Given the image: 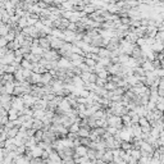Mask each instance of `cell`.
<instances>
[{
    "label": "cell",
    "instance_id": "obj_6",
    "mask_svg": "<svg viewBox=\"0 0 164 164\" xmlns=\"http://www.w3.org/2000/svg\"><path fill=\"white\" fill-rule=\"evenodd\" d=\"M0 101H1V104L4 103H8V101H12V97L9 94H4V95H0Z\"/></svg>",
    "mask_w": 164,
    "mask_h": 164
},
{
    "label": "cell",
    "instance_id": "obj_12",
    "mask_svg": "<svg viewBox=\"0 0 164 164\" xmlns=\"http://www.w3.org/2000/svg\"><path fill=\"white\" fill-rule=\"evenodd\" d=\"M4 94H7L5 86H4V85H0V95H4Z\"/></svg>",
    "mask_w": 164,
    "mask_h": 164
},
{
    "label": "cell",
    "instance_id": "obj_9",
    "mask_svg": "<svg viewBox=\"0 0 164 164\" xmlns=\"http://www.w3.org/2000/svg\"><path fill=\"white\" fill-rule=\"evenodd\" d=\"M7 44H8L7 38H5L4 36H0V47H5L7 46Z\"/></svg>",
    "mask_w": 164,
    "mask_h": 164
},
{
    "label": "cell",
    "instance_id": "obj_13",
    "mask_svg": "<svg viewBox=\"0 0 164 164\" xmlns=\"http://www.w3.org/2000/svg\"><path fill=\"white\" fill-rule=\"evenodd\" d=\"M43 115H44V113H43V112H40V110H37L36 114H35V117L38 118V117H43Z\"/></svg>",
    "mask_w": 164,
    "mask_h": 164
},
{
    "label": "cell",
    "instance_id": "obj_11",
    "mask_svg": "<svg viewBox=\"0 0 164 164\" xmlns=\"http://www.w3.org/2000/svg\"><path fill=\"white\" fill-rule=\"evenodd\" d=\"M77 154L85 156V155H86V149L85 148H78V149H77Z\"/></svg>",
    "mask_w": 164,
    "mask_h": 164
},
{
    "label": "cell",
    "instance_id": "obj_1",
    "mask_svg": "<svg viewBox=\"0 0 164 164\" xmlns=\"http://www.w3.org/2000/svg\"><path fill=\"white\" fill-rule=\"evenodd\" d=\"M12 108H14L18 112H22L23 110V100L21 97H13L12 99Z\"/></svg>",
    "mask_w": 164,
    "mask_h": 164
},
{
    "label": "cell",
    "instance_id": "obj_8",
    "mask_svg": "<svg viewBox=\"0 0 164 164\" xmlns=\"http://www.w3.org/2000/svg\"><path fill=\"white\" fill-rule=\"evenodd\" d=\"M21 67H22L23 69H31V68H32V64L30 63L28 60H22V62H21Z\"/></svg>",
    "mask_w": 164,
    "mask_h": 164
},
{
    "label": "cell",
    "instance_id": "obj_2",
    "mask_svg": "<svg viewBox=\"0 0 164 164\" xmlns=\"http://www.w3.org/2000/svg\"><path fill=\"white\" fill-rule=\"evenodd\" d=\"M18 110H16L14 108H10L9 110H8V119H9V121H17V119H18Z\"/></svg>",
    "mask_w": 164,
    "mask_h": 164
},
{
    "label": "cell",
    "instance_id": "obj_3",
    "mask_svg": "<svg viewBox=\"0 0 164 164\" xmlns=\"http://www.w3.org/2000/svg\"><path fill=\"white\" fill-rule=\"evenodd\" d=\"M14 80V74L13 73H4L1 76V82H3V85L4 83H7V82H12Z\"/></svg>",
    "mask_w": 164,
    "mask_h": 164
},
{
    "label": "cell",
    "instance_id": "obj_5",
    "mask_svg": "<svg viewBox=\"0 0 164 164\" xmlns=\"http://www.w3.org/2000/svg\"><path fill=\"white\" fill-rule=\"evenodd\" d=\"M4 37L7 38L8 43H9V41H14V38H16V31H14V30H10Z\"/></svg>",
    "mask_w": 164,
    "mask_h": 164
},
{
    "label": "cell",
    "instance_id": "obj_10",
    "mask_svg": "<svg viewBox=\"0 0 164 164\" xmlns=\"http://www.w3.org/2000/svg\"><path fill=\"white\" fill-rule=\"evenodd\" d=\"M41 80V77L38 76L37 73H35V74H31V81H34V82H38Z\"/></svg>",
    "mask_w": 164,
    "mask_h": 164
},
{
    "label": "cell",
    "instance_id": "obj_7",
    "mask_svg": "<svg viewBox=\"0 0 164 164\" xmlns=\"http://www.w3.org/2000/svg\"><path fill=\"white\" fill-rule=\"evenodd\" d=\"M26 21H27V19H26L25 18V17H21V18L18 19V27L19 28H25V27H27V22H26Z\"/></svg>",
    "mask_w": 164,
    "mask_h": 164
},
{
    "label": "cell",
    "instance_id": "obj_4",
    "mask_svg": "<svg viewBox=\"0 0 164 164\" xmlns=\"http://www.w3.org/2000/svg\"><path fill=\"white\" fill-rule=\"evenodd\" d=\"M4 86H5V90H7V94H13V91H14V87H16V85H14V82H7V83H4Z\"/></svg>",
    "mask_w": 164,
    "mask_h": 164
}]
</instances>
